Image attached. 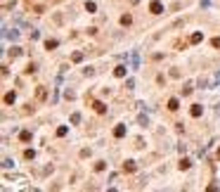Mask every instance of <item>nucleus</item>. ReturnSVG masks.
<instances>
[{
  "instance_id": "obj_9",
  "label": "nucleus",
  "mask_w": 220,
  "mask_h": 192,
  "mask_svg": "<svg viewBox=\"0 0 220 192\" xmlns=\"http://www.w3.org/2000/svg\"><path fill=\"white\" fill-rule=\"evenodd\" d=\"M201 112H204V109H201V104H194L192 109H189V114H192L194 119H197V116H201Z\"/></svg>"
},
{
  "instance_id": "obj_7",
  "label": "nucleus",
  "mask_w": 220,
  "mask_h": 192,
  "mask_svg": "<svg viewBox=\"0 0 220 192\" xmlns=\"http://www.w3.org/2000/svg\"><path fill=\"white\" fill-rule=\"evenodd\" d=\"M173 48H175V50H185V48H187V40H182V38H177V40L173 43Z\"/></svg>"
},
{
  "instance_id": "obj_15",
  "label": "nucleus",
  "mask_w": 220,
  "mask_h": 192,
  "mask_svg": "<svg viewBox=\"0 0 220 192\" xmlns=\"http://www.w3.org/2000/svg\"><path fill=\"white\" fill-rule=\"evenodd\" d=\"M31 12H36V14H43L45 12V5H33V7H28Z\"/></svg>"
},
{
  "instance_id": "obj_29",
  "label": "nucleus",
  "mask_w": 220,
  "mask_h": 192,
  "mask_svg": "<svg viewBox=\"0 0 220 192\" xmlns=\"http://www.w3.org/2000/svg\"><path fill=\"white\" fill-rule=\"evenodd\" d=\"M218 159H220V149H218Z\"/></svg>"
},
{
  "instance_id": "obj_28",
  "label": "nucleus",
  "mask_w": 220,
  "mask_h": 192,
  "mask_svg": "<svg viewBox=\"0 0 220 192\" xmlns=\"http://www.w3.org/2000/svg\"><path fill=\"white\" fill-rule=\"evenodd\" d=\"M50 3H59V0H50Z\"/></svg>"
},
{
  "instance_id": "obj_5",
  "label": "nucleus",
  "mask_w": 220,
  "mask_h": 192,
  "mask_svg": "<svg viewBox=\"0 0 220 192\" xmlns=\"http://www.w3.org/2000/svg\"><path fill=\"white\" fill-rule=\"evenodd\" d=\"M92 107H95L97 114H107V104L104 102H92Z\"/></svg>"
},
{
  "instance_id": "obj_19",
  "label": "nucleus",
  "mask_w": 220,
  "mask_h": 192,
  "mask_svg": "<svg viewBox=\"0 0 220 192\" xmlns=\"http://www.w3.org/2000/svg\"><path fill=\"white\" fill-rule=\"evenodd\" d=\"M71 62H83V52H74L71 55Z\"/></svg>"
},
{
  "instance_id": "obj_17",
  "label": "nucleus",
  "mask_w": 220,
  "mask_h": 192,
  "mask_svg": "<svg viewBox=\"0 0 220 192\" xmlns=\"http://www.w3.org/2000/svg\"><path fill=\"white\" fill-rule=\"evenodd\" d=\"M19 55H22V48H12V50H10V57H12V59H17Z\"/></svg>"
},
{
  "instance_id": "obj_3",
  "label": "nucleus",
  "mask_w": 220,
  "mask_h": 192,
  "mask_svg": "<svg viewBox=\"0 0 220 192\" xmlns=\"http://www.w3.org/2000/svg\"><path fill=\"white\" fill-rule=\"evenodd\" d=\"M125 71H128V67H125V64H118L116 69H114V76H118V78H123V76H125Z\"/></svg>"
},
{
  "instance_id": "obj_2",
  "label": "nucleus",
  "mask_w": 220,
  "mask_h": 192,
  "mask_svg": "<svg viewBox=\"0 0 220 192\" xmlns=\"http://www.w3.org/2000/svg\"><path fill=\"white\" fill-rule=\"evenodd\" d=\"M149 12H151V14H161V12H163V5L159 3V0H151V5H149Z\"/></svg>"
},
{
  "instance_id": "obj_25",
  "label": "nucleus",
  "mask_w": 220,
  "mask_h": 192,
  "mask_svg": "<svg viewBox=\"0 0 220 192\" xmlns=\"http://www.w3.org/2000/svg\"><path fill=\"white\" fill-rule=\"evenodd\" d=\"M24 71H26V74H33V71H36V64H28V67H26Z\"/></svg>"
},
{
  "instance_id": "obj_11",
  "label": "nucleus",
  "mask_w": 220,
  "mask_h": 192,
  "mask_svg": "<svg viewBox=\"0 0 220 192\" xmlns=\"http://www.w3.org/2000/svg\"><path fill=\"white\" fill-rule=\"evenodd\" d=\"M189 166H192V161H189V159H180V164H177V168H180V171H187Z\"/></svg>"
},
{
  "instance_id": "obj_1",
  "label": "nucleus",
  "mask_w": 220,
  "mask_h": 192,
  "mask_svg": "<svg viewBox=\"0 0 220 192\" xmlns=\"http://www.w3.org/2000/svg\"><path fill=\"white\" fill-rule=\"evenodd\" d=\"M36 100L38 102H45V100H48V88H45V85H38V88H36Z\"/></svg>"
},
{
  "instance_id": "obj_14",
  "label": "nucleus",
  "mask_w": 220,
  "mask_h": 192,
  "mask_svg": "<svg viewBox=\"0 0 220 192\" xmlns=\"http://www.w3.org/2000/svg\"><path fill=\"white\" fill-rule=\"evenodd\" d=\"M204 40V33H192V38H189V43H201Z\"/></svg>"
},
{
  "instance_id": "obj_10",
  "label": "nucleus",
  "mask_w": 220,
  "mask_h": 192,
  "mask_svg": "<svg viewBox=\"0 0 220 192\" xmlns=\"http://www.w3.org/2000/svg\"><path fill=\"white\" fill-rule=\"evenodd\" d=\"M57 45H59V43L54 40V38H48V40H45V50H54Z\"/></svg>"
},
{
  "instance_id": "obj_23",
  "label": "nucleus",
  "mask_w": 220,
  "mask_h": 192,
  "mask_svg": "<svg viewBox=\"0 0 220 192\" xmlns=\"http://www.w3.org/2000/svg\"><path fill=\"white\" fill-rule=\"evenodd\" d=\"M182 95H192V85H189V83L182 88Z\"/></svg>"
},
{
  "instance_id": "obj_12",
  "label": "nucleus",
  "mask_w": 220,
  "mask_h": 192,
  "mask_svg": "<svg viewBox=\"0 0 220 192\" xmlns=\"http://www.w3.org/2000/svg\"><path fill=\"white\" fill-rule=\"evenodd\" d=\"M19 140H22V142H28V140H31V131H22V133H19Z\"/></svg>"
},
{
  "instance_id": "obj_6",
  "label": "nucleus",
  "mask_w": 220,
  "mask_h": 192,
  "mask_svg": "<svg viewBox=\"0 0 220 192\" xmlns=\"http://www.w3.org/2000/svg\"><path fill=\"white\" fill-rule=\"evenodd\" d=\"M123 171H125V173H133V171H137V164H135V161H125Z\"/></svg>"
},
{
  "instance_id": "obj_18",
  "label": "nucleus",
  "mask_w": 220,
  "mask_h": 192,
  "mask_svg": "<svg viewBox=\"0 0 220 192\" xmlns=\"http://www.w3.org/2000/svg\"><path fill=\"white\" fill-rule=\"evenodd\" d=\"M95 10H97V5L92 3V0H88L85 3V12H95Z\"/></svg>"
},
{
  "instance_id": "obj_20",
  "label": "nucleus",
  "mask_w": 220,
  "mask_h": 192,
  "mask_svg": "<svg viewBox=\"0 0 220 192\" xmlns=\"http://www.w3.org/2000/svg\"><path fill=\"white\" fill-rule=\"evenodd\" d=\"M66 133H69V131H66V126H59V128H57V135H59V138H64Z\"/></svg>"
},
{
  "instance_id": "obj_8",
  "label": "nucleus",
  "mask_w": 220,
  "mask_h": 192,
  "mask_svg": "<svg viewBox=\"0 0 220 192\" xmlns=\"http://www.w3.org/2000/svg\"><path fill=\"white\" fill-rule=\"evenodd\" d=\"M125 135V126H116L114 128V138H123Z\"/></svg>"
},
{
  "instance_id": "obj_13",
  "label": "nucleus",
  "mask_w": 220,
  "mask_h": 192,
  "mask_svg": "<svg viewBox=\"0 0 220 192\" xmlns=\"http://www.w3.org/2000/svg\"><path fill=\"white\" fill-rule=\"evenodd\" d=\"M128 24H133V17H130V14H123V17H121V26H128Z\"/></svg>"
},
{
  "instance_id": "obj_26",
  "label": "nucleus",
  "mask_w": 220,
  "mask_h": 192,
  "mask_svg": "<svg viewBox=\"0 0 220 192\" xmlns=\"http://www.w3.org/2000/svg\"><path fill=\"white\" fill-rule=\"evenodd\" d=\"M5 36H7V38H12V40H17V31H7Z\"/></svg>"
},
{
  "instance_id": "obj_16",
  "label": "nucleus",
  "mask_w": 220,
  "mask_h": 192,
  "mask_svg": "<svg viewBox=\"0 0 220 192\" xmlns=\"http://www.w3.org/2000/svg\"><path fill=\"white\" fill-rule=\"evenodd\" d=\"M14 100H17L14 93H7V95H5V104H14Z\"/></svg>"
},
{
  "instance_id": "obj_21",
  "label": "nucleus",
  "mask_w": 220,
  "mask_h": 192,
  "mask_svg": "<svg viewBox=\"0 0 220 192\" xmlns=\"http://www.w3.org/2000/svg\"><path fill=\"white\" fill-rule=\"evenodd\" d=\"M24 157H26V159H28V161H31V159H33V157H36V152H33V149H26V152H24Z\"/></svg>"
},
{
  "instance_id": "obj_27",
  "label": "nucleus",
  "mask_w": 220,
  "mask_h": 192,
  "mask_svg": "<svg viewBox=\"0 0 220 192\" xmlns=\"http://www.w3.org/2000/svg\"><path fill=\"white\" fill-rule=\"evenodd\" d=\"M211 45H213V48H220V38H213V40H211Z\"/></svg>"
},
{
  "instance_id": "obj_22",
  "label": "nucleus",
  "mask_w": 220,
  "mask_h": 192,
  "mask_svg": "<svg viewBox=\"0 0 220 192\" xmlns=\"http://www.w3.org/2000/svg\"><path fill=\"white\" fill-rule=\"evenodd\" d=\"M104 168H107V164H104V161H97V164H95V171H104Z\"/></svg>"
},
{
  "instance_id": "obj_24",
  "label": "nucleus",
  "mask_w": 220,
  "mask_h": 192,
  "mask_svg": "<svg viewBox=\"0 0 220 192\" xmlns=\"http://www.w3.org/2000/svg\"><path fill=\"white\" fill-rule=\"evenodd\" d=\"M81 121V114H71V123H78Z\"/></svg>"
},
{
  "instance_id": "obj_4",
  "label": "nucleus",
  "mask_w": 220,
  "mask_h": 192,
  "mask_svg": "<svg viewBox=\"0 0 220 192\" xmlns=\"http://www.w3.org/2000/svg\"><path fill=\"white\" fill-rule=\"evenodd\" d=\"M168 109H171V112H177V109H180V100H177V97H171V100H168Z\"/></svg>"
}]
</instances>
